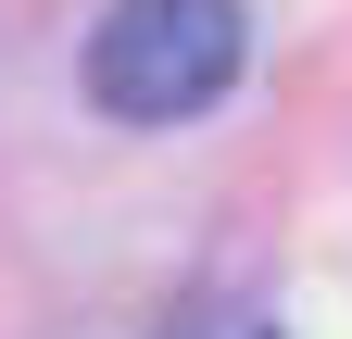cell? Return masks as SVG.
<instances>
[{
	"mask_svg": "<svg viewBox=\"0 0 352 339\" xmlns=\"http://www.w3.org/2000/svg\"><path fill=\"white\" fill-rule=\"evenodd\" d=\"M252 13L239 0H113L88 25V101L113 126H189L239 89Z\"/></svg>",
	"mask_w": 352,
	"mask_h": 339,
	"instance_id": "1",
	"label": "cell"
}]
</instances>
